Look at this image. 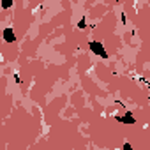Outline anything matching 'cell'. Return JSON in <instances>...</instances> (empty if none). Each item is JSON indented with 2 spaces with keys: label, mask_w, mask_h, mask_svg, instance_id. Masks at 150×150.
I'll use <instances>...</instances> for the list:
<instances>
[{
  "label": "cell",
  "mask_w": 150,
  "mask_h": 150,
  "mask_svg": "<svg viewBox=\"0 0 150 150\" xmlns=\"http://www.w3.org/2000/svg\"><path fill=\"white\" fill-rule=\"evenodd\" d=\"M88 48L92 49V51H94L95 55H99V57H103V58H108V53H106V49H104L103 43H99V41H90Z\"/></svg>",
  "instance_id": "obj_1"
},
{
  "label": "cell",
  "mask_w": 150,
  "mask_h": 150,
  "mask_svg": "<svg viewBox=\"0 0 150 150\" xmlns=\"http://www.w3.org/2000/svg\"><path fill=\"white\" fill-rule=\"evenodd\" d=\"M117 120H118V122H122V124H127V125L136 124V118H134V115H133L131 111H127V113L122 115V117H117Z\"/></svg>",
  "instance_id": "obj_2"
},
{
  "label": "cell",
  "mask_w": 150,
  "mask_h": 150,
  "mask_svg": "<svg viewBox=\"0 0 150 150\" xmlns=\"http://www.w3.org/2000/svg\"><path fill=\"white\" fill-rule=\"evenodd\" d=\"M13 4H14V0H2V7L4 9H9Z\"/></svg>",
  "instance_id": "obj_4"
},
{
  "label": "cell",
  "mask_w": 150,
  "mask_h": 150,
  "mask_svg": "<svg viewBox=\"0 0 150 150\" xmlns=\"http://www.w3.org/2000/svg\"><path fill=\"white\" fill-rule=\"evenodd\" d=\"M78 28H79V30H83V28H87V23H85V18H81V19H79V23H78Z\"/></svg>",
  "instance_id": "obj_5"
},
{
  "label": "cell",
  "mask_w": 150,
  "mask_h": 150,
  "mask_svg": "<svg viewBox=\"0 0 150 150\" xmlns=\"http://www.w3.org/2000/svg\"><path fill=\"white\" fill-rule=\"evenodd\" d=\"M14 30L11 28V27H7L5 30H4V41L5 43H9V44H11V43H14Z\"/></svg>",
  "instance_id": "obj_3"
}]
</instances>
